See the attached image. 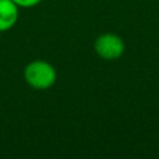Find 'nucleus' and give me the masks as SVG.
<instances>
[{"label": "nucleus", "mask_w": 159, "mask_h": 159, "mask_svg": "<svg viewBox=\"0 0 159 159\" xmlns=\"http://www.w3.org/2000/svg\"><path fill=\"white\" fill-rule=\"evenodd\" d=\"M124 42L120 36L106 32L99 35L94 41V51L103 60L113 61L119 58L124 52Z\"/></svg>", "instance_id": "obj_2"}, {"label": "nucleus", "mask_w": 159, "mask_h": 159, "mask_svg": "<svg viewBox=\"0 0 159 159\" xmlns=\"http://www.w3.org/2000/svg\"><path fill=\"white\" fill-rule=\"evenodd\" d=\"M12 0H0V31L10 30L17 21L19 10Z\"/></svg>", "instance_id": "obj_3"}, {"label": "nucleus", "mask_w": 159, "mask_h": 159, "mask_svg": "<svg viewBox=\"0 0 159 159\" xmlns=\"http://www.w3.org/2000/svg\"><path fill=\"white\" fill-rule=\"evenodd\" d=\"M17 6L21 7H32L36 6L37 4H40L42 0H12Z\"/></svg>", "instance_id": "obj_4"}, {"label": "nucleus", "mask_w": 159, "mask_h": 159, "mask_svg": "<svg viewBox=\"0 0 159 159\" xmlns=\"http://www.w3.org/2000/svg\"><path fill=\"white\" fill-rule=\"evenodd\" d=\"M24 78L26 83L35 89H47L55 84L57 72L51 63L42 60H35L26 65Z\"/></svg>", "instance_id": "obj_1"}]
</instances>
